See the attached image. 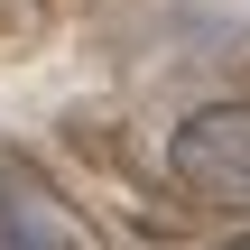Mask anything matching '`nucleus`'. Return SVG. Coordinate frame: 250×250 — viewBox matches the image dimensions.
I'll return each instance as SVG.
<instances>
[{"label":"nucleus","mask_w":250,"mask_h":250,"mask_svg":"<svg viewBox=\"0 0 250 250\" xmlns=\"http://www.w3.org/2000/svg\"><path fill=\"white\" fill-rule=\"evenodd\" d=\"M167 167L213 195V204H250V102H213L167 139Z\"/></svg>","instance_id":"1"},{"label":"nucleus","mask_w":250,"mask_h":250,"mask_svg":"<svg viewBox=\"0 0 250 250\" xmlns=\"http://www.w3.org/2000/svg\"><path fill=\"white\" fill-rule=\"evenodd\" d=\"M0 250H65V223L28 186H0Z\"/></svg>","instance_id":"2"}]
</instances>
